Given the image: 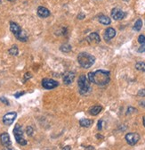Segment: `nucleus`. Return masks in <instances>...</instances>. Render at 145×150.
Returning a JSON list of instances; mask_svg holds the SVG:
<instances>
[{"label":"nucleus","instance_id":"nucleus-1","mask_svg":"<svg viewBox=\"0 0 145 150\" xmlns=\"http://www.w3.org/2000/svg\"><path fill=\"white\" fill-rule=\"evenodd\" d=\"M88 81L89 82L95 83L99 86L107 85L111 81V73L108 71L97 70L95 72L88 73Z\"/></svg>","mask_w":145,"mask_h":150},{"label":"nucleus","instance_id":"nucleus-2","mask_svg":"<svg viewBox=\"0 0 145 150\" xmlns=\"http://www.w3.org/2000/svg\"><path fill=\"white\" fill-rule=\"evenodd\" d=\"M78 62L79 65L84 69H88L94 65L95 62V57L88 53L83 52L78 55Z\"/></svg>","mask_w":145,"mask_h":150},{"label":"nucleus","instance_id":"nucleus-3","mask_svg":"<svg viewBox=\"0 0 145 150\" xmlns=\"http://www.w3.org/2000/svg\"><path fill=\"white\" fill-rule=\"evenodd\" d=\"M78 85L79 88V93L81 95H85V94L88 93L90 91V89H91L90 88V82L85 75L79 76V78L78 80Z\"/></svg>","mask_w":145,"mask_h":150},{"label":"nucleus","instance_id":"nucleus-4","mask_svg":"<svg viewBox=\"0 0 145 150\" xmlns=\"http://www.w3.org/2000/svg\"><path fill=\"white\" fill-rule=\"evenodd\" d=\"M13 135L14 138L17 141L18 144H20L21 146H25L27 145V141L23 138V131L22 129V127L20 124H16L14 129H13Z\"/></svg>","mask_w":145,"mask_h":150},{"label":"nucleus","instance_id":"nucleus-5","mask_svg":"<svg viewBox=\"0 0 145 150\" xmlns=\"http://www.w3.org/2000/svg\"><path fill=\"white\" fill-rule=\"evenodd\" d=\"M125 139L130 146H134L140 140V135L136 132H130L125 135Z\"/></svg>","mask_w":145,"mask_h":150},{"label":"nucleus","instance_id":"nucleus-6","mask_svg":"<svg viewBox=\"0 0 145 150\" xmlns=\"http://www.w3.org/2000/svg\"><path fill=\"white\" fill-rule=\"evenodd\" d=\"M42 86L44 88L46 89H53L54 88H56L59 86L58 81H53L52 79H48V78H45L42 81Z\"/></svg>","mask_w":145,"mask_h":150},{"label":"nucleus","instance_id":"nucleus-7","mask_svg":"<svg viewBox=\"0 0 145 150\" xmlns=\"http://www.w3.org/2000/svg\"><path fill=\"white\" fill-rule=\"evenodd\" d=\"M17 117V112H8L6 115H4L3 117V122L5 125L6 126H10L13 124V122H14V120L16 119Z\"/></svg>","mask_w":145,"mask_h":150},{"label":"nucleus","instance_id":"nucleus-8","mask_svg":"<svg viewBox=\"0 0 145 150\" xmlns=\"http://www.w3.org/2000/svg\"><path fill=\"white\" fill-rule=\"evenodd\" d=\"M0 141H1V144L7 149H11L12 148V142L10 139V136L7 132H4L0 135Z\"/></svg>","mask_w":145,"mask_h":150},{"label":"nucleus","instance_id":"nucleus-9","mask_svg":"<svg viewBox=\"0 0 145 150\" xmlns=\"http://www.w3.org/2000/svg\"><path fill=\"white\" fill-rule=\"evenodd\" d=\"M125 16V13L123 12L121 9H118V8H114L112 9L111 11V17L114 19L116 21H118V20H122V19Z\"/></svg>","mask_w":145,"mask_h":150},{"label":"nucleus","instance_id":"nucleus-10","mask_svg":"<svg viewBox=\"0 0 145 150\" xmlns=\"http://www.w3.org/2000/svg\"><path fill=\"white\" fill-rule=\"evenodd\" d=\"M86 40L90 43V44H97L100 43L101 41V38L99 36L98 33L96 32H93L90 34L87 38H86Z\"/></svg>","mask_w":145,"mask_h":150},{"label":"nucleus","instance_id":"nucleus-11","mask_svg":"<svg viewBox=\"0 0 145 150\" xmlns=\"http://www.w3.org/2000/svg\"><path fill=\"white\" fill-rule=\"evenodd\" d=\"M115 36H116V30H115L113 28L110 27V28H108V29L105 30L103 38H104V40H105L106 41H110L111 39H113V38H114Z\"/></svg>","mask_w":145,"mask_h":150},{"label":"nucleus","instance_id":"nucleus-12","mask_svg":"<svg viewBox=\"0 0 145 150\" xmlns=\"http://www.w3.org/2000/svg\"><path fill=\"white\" fill-rule=\"evenodd\" d=\"M74 79H75V72L69 71L63 76V82L66 85H69V84H71L72 82H73Z\"/></svg>","mask_w":145,"mask_h":150},{"label":"nucleus","instance_id":"nucleus-13","mask_svg":"<svg viewBox=\"0 0 145 150\" xmlns=\"http://www.w3.org/2000/svg\"><path fill=\"white\" fill-rule=\"evenodd\" d=\"M10 30L12 31V33H13V35L16 37L19 33H21V31L22 30V28L18 25L16 23H13V22H11L10 23Z\"/></svg>","mask_w":145,"mask_h":150},{"label":"nucleus","instance_id":"nucleus-14","mask_svg":"<svg viewBox=\"0 0 145 150\" xmlns=\"http://www.w3.org/2000/svg\"><path fill=\"white\" fill-rule=\"evenodd\" d=\"M38 15L41 18H46L50 15V11L46 8V7H43V6H39L38 8Z\"/></svg>","mask_w":145,"mask_h":150},{"label":"nucleus","instance_id":"nucleus-15","mask_svg":"<svg viewBox=\"0 0 145 150\" xmlns=\"http://www.w3.org/2000/svg\"><path fill=\"white\" fill-rule=\"evenodd\" d=\"M102 110V107L101 105H95V106H93L91 109L89 110V112H90V115L95 116V115L100 114Z\"/></svg>","mask_w":145,"mask_h":150},{"label":"nucleus","instance_id":"nucleus-16","mask_svg":"<svg viewBox=\"0 0 145 150\" xmlns=\"http://www.w3.org/2000/svg\"><path fill=\"white\" fill-rule=\"evenodd\" d=\"M98 20L102 24H104V25H110L111 23V19L109 18L108 16H105V15H100L99 18H98Z\"/></svg>","mask_w":145,"mask_h":150},{"label":"nucleus","instance_id":"nucleus-17","mask_svg":"<svg viewBox=\"0 0 145 150\" xmlns=\"http://www.w3.org/2000/svg\"><path fill=\"white\" fill-rule=\"evenodd\" d=\"M93 121L92 120H89V119H81L80 121H79V124H80V126H82V127H85V128H88V127H90L92 124H93Z\"/></svg>","mask_w":145,"mask_h":150},{"label":"nucleus","instance_id":"nucleus-18","mask_svg":"<svg viewBox=\"0 0 145 150\" xmlns=\"http://www.w3.org/2000/svg\"><path fill=\"white\" fill-rule=\"evenodd\" d=\"M16 39L17 40H19L20 41H22V42H26L28 40V36L26 34L25 31L22 30L21 33H19L17 36H16Z\"/></svg>","mask_w":145,"mask_h":150},{"label":"nucleus","instance_id":"nucleus-19","mask_svg":"<svg viewBox=\"0 0 145 150\" xmlns=\"http://www.w3.org/2000/svg\"><path fill=\"white\" fill-rule=\"evenodd\" d=\"M141 26H142V21L141 20V19H138V20L135 22L134 23V30L135 31H139L141 29Z\"/></svg>","mask_w":145,"mask_h":150},{"label":"nucleus","instance_id":"nucleus-20","mask_svg":"<svg viewBox=\"0 0 145 150\" xmlns=\"http://www.w3.org/2000/svg\"><path fill=\"white\" fill-rule=\"evenodd\" d=\"M135 68H136L138 71H145V63H143V62H138V63H136Z\"/></svg>","mask_w":145,"mask_h":150},{"label":"nucleus","instance_id":"nucleus-21","mask_svg":"<svg viewBox=\"0 0 145 150\" xmlns=\"http://www.w3.org/2000/svg\"><path fill=\"white\" fill-rule=\"evenodd\" d=\"M9 54H12V55H17L18 54H19V49H18L17 46H13L10 49H9Z\"/></svg>","mask_w":145,"mask_h":150},{"label":"nucleus","instance_id":"nucleus-22","mask_svg":"<svg viewBox=\"0 0 145 150\" xmlns=\"http://www.w3.org/2000/svg\"><path fill=\"white\" fill-rule=\"evenodd\" d=\"M60 49H61V51H62L64 53H68V52H69L71 50V47L69 44H63V45L61 46Z\"/></svg>","mask_w":145,"mask_h":150},{"label":"nucleus","instance_id":"nucleus-23","mask_svg":"<svg viewBox=\"0 0 145 150\" xmlns=\"http://www.w3.org/2000/svg\"><path fill=\"white\" fill-rule=\"evenodd\" d=\"M26 133H27L28 136H32V135H33V133H34V129H33V128H32L31 126H28V127L26 128Z\"/></svg>","mask_w":145,"mask_h":150},{"label":"nucleus","instance_id":"nucleus-24","mask_svg":"<svg viewBox=\"0 0 145 150\" xmlns=\"http://www.w3.org/2000/svg\"><path fill=\"white\" fill-rule=\"evenodd\" d=\"M138 42L140 44H145V36L144 35H140L138 38Z\"/></svg>","mask_w":145,"mask_h":150},{"label":"nucleus","instance_id":"nucleus-25","mask_svg":"<svg viewBox=\"0 0 145 150\" xmlns=\"http://www.w3.org/2000/svg\"><path fill=\"white\" fill-rule=\"evenodd\" d=\"M137 110L135 109V108H134V107H128V109H127V112H126V115H129V114H132V112H136Z\"/></svg>","mask_w":145,"mask_h":150},{"label":"nucleus","instance_id":"nucleus-26","mask_svg":"<svg viewBox=\"0 0 145 150\" xmlns=\"http://www.w3.org/2000/svg\"><path fill=\"white\" fill-rule=\"evenodd\" d=\"M0 101H1L2 103H4L5 105H9V101L6 98H4V97L0 98Z\"/></svg>","mask_w":145,"mask_h":150},{"label":"nucleus","instance_id":"nucleus-27","mask_svg":"<svg viewBox=\"0 0 145 150\" xmlns=\"http://www.w3.org/2000/svg\"><path fill=\"white\" fill-rule=\"evenodd\" d=\"M138 52H139V53H143V52H145V44H142V45L138 48Z\"/></svg>","mask_w":145,"mask_h":150},{"label":"nucleus","instance_id":"nucleus-28","mask_svg":"<svg viewBox=\"0 0 145 150\" xmlns=\"http://www.w3.org/2000/svg\"><path fill=\"white\" fill-rule=\"evenodd\" d=\"M24 94H25V92H18V93H15V94H14V97H15L16 98H19L21 96L24 95Z\"/></svg>","mask_w":145,"mask_h":150},{"label":"nucleus","instance_id":"nucleus-29","mask_svg":"<svg viewBox=\"0 0 145 150\" xmlns=\"http://www.w3.org/2000/svg\"><path fill=\"white\" fill-rule=\"evenodd\" d=\"M138 95L140 97H145V89H141L138 92Z\"/></svg>","mask_w":145,"mask_h":150},{"label":"nucleus","instance_id":"nucleus-30","mask_svg":"<svg viewBox=\"0 0 145 150\" xmlns=\"http://www.w3.org/2000/svg\"><path fill=\"white\" fill-rule=\"evenodd\" d=\"M29 78H31V74H30V72L26 73V74H25V77H24V81H27V80H29Z\"/></svg>","mask_w":145,"mask_h":150},{"label":"nucleus","instance_id":"nucleus-31","mask_svg":"<svg viewBox=\"0 0 145 150\" xmlns=\"http://www.w3.org/2000/svg\"><path fill=\"white\" fill-rule=\"evenodd\" d=\"M102 120H100V121L98 122V127H97L99 130H102Z\"/></svg>","mask_w":145,"mask_h":150},{"label":"nucleus","instance_id":"nucleus-32","mask_svg":"<svg viewBox=\"0 0 145 150\" xmlns=\"http://www.w3.org/2000/svg\"><path fill=\"white\" fill-rule=\"evenodd\" d=\"M84 17H85V15L82 14V13H80V14L78 15V19H80V20H82V18H84Z\"/></svg>","mask_w":145,"mask_h":150},{"label":"nucleus","instance_id":"nucleus-33","mask_svg":"<svg viewBox=\"0 0 145 150\" xmlns=\"http://www.w3.org/2000/svg\"><path fill=\"white\" fill-rule=\"evenodd\" d=\"M62 149H63V150H68V149L69 150V149H70V146H65V147H63Z\"/></svg>","mask_w":145,"mask_h":150},{"label":"nucleus","instance_id":"nucleus-34","mask_svg":"<svg viewBox=\"0 0 145 150\" xmlns=\"http://www.w3.org/2000/svg\"><path fill=\"white\" fill-rule=\"evenodd\" d=\"M140 105H141V106H143V107H145V101H141V102L140 103Z\"/></svg>","mask_w":145,"mask_h":150},{"label":"nucleus","instance_id":"nucleus-35","mask_svg":"<svg viewBox=\"0 0 145 150\" xmlns=\"http://www.w3.org/2000/svg\"><path fill=\"white\" fill-rule=\"evenodd\" d=\"M85 149H95V147L94 146H87V147H85Z\"/></svg>","mask_w":145,"mask_h":150},{"label":"nucleus","instance_id":"nucleus-36","mask_svg":"<svg viewBox=\"0 0 145 150\" xmlns=\"http://www.w3.org/2000/svg\"><path fill=\"white\" fill-rule=\"evenodd\" d=\"M142 123H143V126L145 127V117H143V120H142Z\"/></svg>","mask_w":145,"mask_h":150},{"label":"nucleus","instance_id":"nucleus-37","mask_svg":"<svg viewBox=\"0 0 145 150\" xmlns=\"http://www.w3.org/2000/svg\"><path fill=\"white\" fill-rule=\"evenodd\" d=\"M8 1H10V2H13V1H15V0H8Z\"/></svg>","mask_w":145,"mask_h":150},{"label":"nucleus","instance_id":"nucleus-38","mask_svg":"<svg viewBox=\"0 0 145 150\" xmlns=\"http://www.w3.org/2000/svg\"><path fill=\"white\" fill-rule=\"evenodd\" d=\"M123 1H125V2H127V1H129V0H123Z\"/></svg>","mask_w":145,"mask_h":150},{"label":"nucleus","instance_id":"nucleus-39","mask_svg":"<svg viewBox=\"0 0 145 150\" xmlns=\"http://www.w3.org/2000/svg\"><path fill=\"white\" fill-rule=\"evenodd\" d=\"M0 5H1V0H0Z\"/></svg>","mask_w":145,"mask_h":150}]
</instances>
